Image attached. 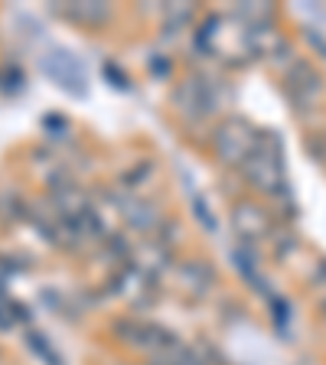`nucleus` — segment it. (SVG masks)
Masks as SVG:
<instances>
[{"instance_id": "f257e3e1", "label": "nucleus", "mask_w": 326, "mask_h": 365, "mask_svg": "<svg viewBox=\"0 0 326 365\" xmlns=\"http://www.w3.org/2000/svg\"><path fill=\"white\" fill-rule=\"evenodd\" d=\"M248 147H251V130L245 128L242 121H228L225 128L219 130V153L225 160H242L248 157Z\"/></svg>"}]
</instances>
